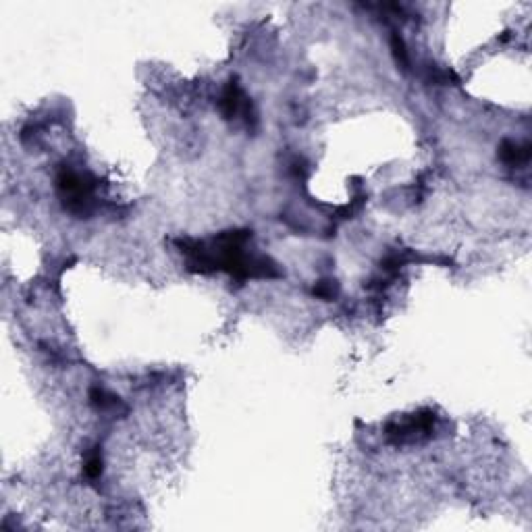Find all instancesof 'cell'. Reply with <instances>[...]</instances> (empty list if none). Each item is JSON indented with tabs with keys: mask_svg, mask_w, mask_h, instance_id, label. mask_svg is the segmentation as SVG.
Returning <instances> with one entry per match:
<instances>
[{
	"mask_svg": "<svg viewBox=\"0 0 532 532\" xmlns=\"http://www.w3.org/2000/svg\"><path fill=\"white\" fill-rule=\"evenodd\" d=\"M83 472L92 480L100 478V474H102V453H100V447H94V451L88 453L86 464H83Z\"/></svg>",
	"mask_w": 532,
	"mask_h": 532,
	"instance_id": "cell-6",
	"label": "cell"
},
{
	"mask_svg": "<svg viewBox=\"0 0 532 532\" xmlns=\"http://www.w3.org/2000/svg\"><path fill=\"white\" fill-rule=\"evenodd\" d=\"M90 406L96 410V412H110V414H117V412H125V404L115 397L112 393L100 389V387H92L90 389Z\"/></svg>",
	"mask_w": 532,
	"mask_h": 532,
	"instance_id": "cell-3",
	"label": "cell"
},
{
	"mask_svg": "<svg viewBox=\"0 0 532 532\" xmlns=\"http://www.w3.org/2000/svg\"><path fill=\"white\" fill-rule=\"evenodd\" d=\"M499 156L507 164H520L530 158V146L528 144H515V141H503L499 148Z\"/></svg>",
	"mask_w": 532,
	"mask_h": 532,
	"instance_id": "cell-5",
	"label": "cell"
},
{
	"mask_svg": "<svg viewBox=\"0 0 532 532\" xmlns=\"http://www.w3.org/2000/svg\"><path fill=\"white\" fill-rule=\"evenodd\" d=\"M242 104H244V98H242L237 81H229V86L223 92V100H221V108H223L225 119H233L239 112Z\"/></svg>",
	"mask_w": 532,
	"mask_h": 532,
	"instance_id": "cell-4",
	"label": "cell"
},
{
	"mask_svg": "<svg viewBox=\"0 0 532 532\" xmlns=\"http://www.w3.org/2000/svg\"><path fill=\"white\" fill-rule=\"evenodd\" d=\"M314 295L322 299H333L337 295V285L335 281H318L314 285Z\"/></svg>",
	"mask_w": 532,
	"mask_h": 532,
	"instance_id": "cell-8",
	"label": "cell"
},
{
	"mask_svg": "<svg viewBox=\"0 0 532 532\" xmlns=\"http://www.w3.org/2000/svg\"><path fill=\"white\" fill-rule=\"evenodd\" d=\"M435 422H437V416L433 412L424 410V412L412 414L410 418H406L402 422H391L387 426L385 435L393 445H406V443H414V441L428 437L435 428Z\"/></svg>",
	"mask_w": 532,
	"mask_h": 532,
	"instance_id": "cell-2",
	"label": "cell"
},
{
	"mask_svg": "<svg viewBox=\"0 0 532 532\" xmlns=\"http://www.w3.org/2000/svg\"><path fill=\"white\" fill-rule=\"evenodd\" d=\"M391 50H393L395 63H397V65H400L404 71H408V67H410L408 50H406V44H404V40H402L397 34H393V36H391Z\"/></svg>",
	"mask_w": 532,
	"mask_h": 532,
	"instance_id": "cell-7",
	"label": "cell"
},
{
	"mask_svg": "<svg viewBox=\"0 0 532 532\" xmlns=\"http://www.w3.org/2000/svg\"><path fill=\"white\" fill-rule=\"evenodd\" d=\"M57 190L65 202V208L73 215L88 217L90 215V204H92V192H94V181L90 177H81L73 170H61L57 177Z\"/></svg>",
	"mask_w": 532,
	"mask_h": 532,
	"instance_id": "cell-1",
	"label": "cell"
}]
</instances>
